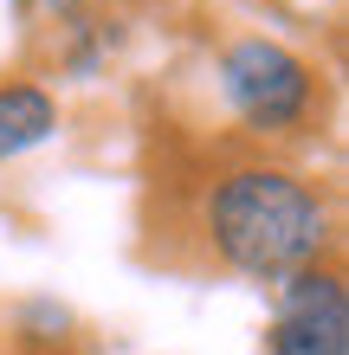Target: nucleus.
I'll return each mask as SVG.
<instances>
[{"label":"nucleus","mask_w":349,"mask_h":355,"mask_svg":"<svg viewBox=\"0 0 349 355\" xmlns=\"http://www.w3.org/2000/svg\"><path fill=\"white\" fill-rule=\"evenodd\" d=\"M201 233H207L214 259L253 284H284L311 265H330V200L304 175L278 168V162H239V168L214 175L207 200H201Z\"/></svg>","instance_id":"1"},{"label":"nucleus","mask_w":349,"mask_h":355,"mask_svg":"<svg viewBox=\"0 0 349 355\" xmlns=\"http://www.w3.org/2000/svg\"><path fill=\"white\" fill-rule=\"evenodd\" d=\"M220 97L227 110L259 136H298L311 130L317 103H323V85H317V65L278 39H259L246 33L220 52Z\"/></svg>","instance_id":"2"},{"label":"nucleus","mask_w":349,"mask_h":355,"mask_svg":"<svg viewBox=\"0 0 349 355\" xmlns=\"http://www.w3.org/2000/svg\"><path fill=\"white\" fill-rule=\"evenodd\" d=\"M265 355H349V284L337 265H311L278 284Z\"/></svg>","instance_id":"3"},{"label":"nucleus","mask_w":349,"mask_h":355,"mask_svg":"<svg viewBox=\"0 0 349 355\" xmlns=\"http://www.w3.org/2000/svg\"><path fill=\"white\" fill-rule=\"evenodd\" d=\"M52 130H58V97L33 78H7L0 85V162L39 149Z\"/></svg>","instance_id":"4"},{"label":"nucleus","mask_w":349,"mask_h":355,"mask_svg":"<svg viewBox=\"0 0 349 355\" xmlns=\"http://www.w3.org/2000/svg\"><path fill=\"white\" fill-rule=\"evenodd\" d=\"M13 7H33V0H13ZM46 7H58L65 19H78V0H46Z\"/></svg>","instance_id":"5"}]
</instances>
